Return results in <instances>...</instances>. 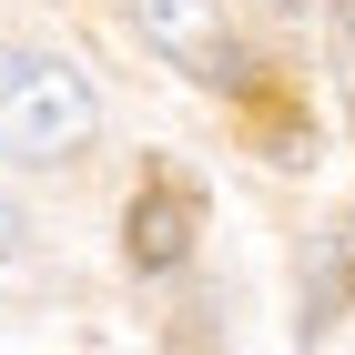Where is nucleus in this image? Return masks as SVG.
<instances>
[{
	"label": "nucleus",
	"instance_id": "obj_1",
	"mask_svg": "<svg viewBox=\"0 0 355 355\" xmlns=\"http://www.w3.org/2000/svg\"><path fill=\"white\" fill-rule=\"evenodd\" d=\"M102 132V92L82 61L0 41V163H71Z\"/></svg>",
	"mask_w": 355,
	"mask_h": 355
},
{
	"label": "nucleus",
	"instance_id": "obj_2",
	"mask_svg": "<svg viewBox=\"0 0 355 355\" xmlns=\"http://www.w3.org/2000/svg\"><path fill=\"white\" fill-rule=\"evenodd\" d=\"M122 21L142 31V51H163V71H193L203 92H254V51L223 0H122Z\"/></svg>",
	"mask_w": 355,
	"mask_h": 355
},
{
	"label": "nucleus",
	"instance_id": "obj_3",
	"mask_svg": "<svg viewBox=\"0 0 355 355\" xmlns=\"http://www.w3.org/2000/svg\"><path fill=\"white\" fill-rule=\"evenodd\" d=\"M122 254H132L142 274H173V264L193 254V193H173V183L132 193V214H122Z\"/></svg>",
	"mask_w": 355,
	"mask_h": 355
},
{
	"label": "nucleus",
	"instance_id": "obj_4",
	"mask_svg": "<svg viewBox=\"0 0 355 355\" xmlns=\"http://www.w3.org/2000/svg\"><path fill=\"white\" fill-rule=\"evenodd\" d=\"M10 254H21V214L0 203V264H10Z\"/></svg>",
	"mask_w": 355,
	"mask_h": 355
},
{
	"label": "nucleus",
	"instance_id": "obj_5",
	"mask_svg": "<svg viewBox=\"0 0 355 355\" xmlns=\"http://www.w3.org/2000/svg\"><path fill=\"white\" fill-rule=\"evenodd\" d=\"M345 284H355V223H345Z\"/></svg>",
	"mask_w": 355,
	"mask_h": 355
}]
</instances>
